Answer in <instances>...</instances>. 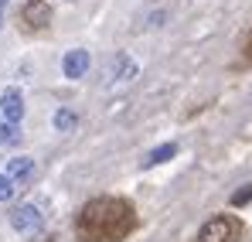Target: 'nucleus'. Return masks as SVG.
Instances as JSON below:
<instances>
[{
	"label": "nucleus",
	"instance_id": "f257e3e1",
	"mask_svg": "<svg viewBox=\"0 0 252 242\" xmlns=\"http://www.w3.org/2000/svg\"><path fill=\"white\" fill-rule=\"evenodd\" d=\"M140 229V215L129 198L120 195H102L79 208L72 232L79 242H126Z\"/></svg>",
	"mask_w": 252,
	"mask_h": 242
},
{
	"label": "nucleus",
	"instance_id": "0eeeda50",
	"mask_svg": "<svg viewBox=\"0 0 252 242\" xmlns=\"http://www.w3.org/2000/svg\"><path fill=\"white\" fill-rule=\"evenodd\" d=\"M7 177H10L14 184L31 181V177H34V161H31V157H14V161H7Z\"/></svg>",
	"mask_w": 252,
	"mask_h": 242
},
{
	"label": "nucleus",
	"instance_id": "dca6fc26",
	"mask_svg": "<svg viewBox=\"0 0 252 242\" xmlns=\"http://www.w3.org/2000/svg\"><path fill=\"white\" fill-rule=\"evenodd\" d=\"M3 3H7V0H0V7H3Z\"/></svg>",
	"mask_w": 252,
	"mask_h": 242
},
{
	"label": "nucleus",
	"instance_id": "1a4fd4ad",
	"mask_svg": "<svg viewBox=\"0 0 252 242\" xmlns=\"http://www.w3.org/2000/svg\"><path fill=\"white\" fill-rule=\"evenodd\" d=\"M79 126V116L72 113V109H58L55 113V130H62V133H72Z\"/></svg>",
	"mask_w": 252,
	"mask_h": 242
},
{
	"label": "nucleus",
	"instance_id": "7ed1b4c3",
	"mask_svg": "<svg viewBox=\"0 0 252 242\" xmlns=\"http://www.w3.org/2000/svg\"><path fill=\"white\" fill-rule=\"evenodd\" d=\"M21 21H24L31 31H44V28L51 24V7H48L44 0H28V3L21 7Z\"/></svg>",
	"mask_w": 252,
	"mask_h": 242
},
{
	"label": "nucleus",
	"instance_id": "423d86ee",
	"mask_svg": "<svg viewBox=\"0 0 252 242\" xmlns=\"http://www.w3.org/2000/svg\"><path fill=\"white\" fill-rule=\"evenodd\" d=\"M62 72H65V79H82L85 72H89V51L72 48L65 55V62H62Z\"/></svg>",
	"mask_w": 252,
	"mask_h": 242
},
{
	"label": "nucleus",
	"instance_id": "20e7f679",
	"mask_svg": "<svg viewBox=\"0 0 252 242\" xmlns=\"http://www.w3.org/2000/svg\"><path fill=\"white\" fill-rule=\"evenodd\" d=\"M10 225H14L17 232H38V229H41V211H38L34 205H17V208L10 211Z\"/></svg>",
	"mask_w": 252,
	"mask_h": 242
},
{
	"label": "nucleus",
	"instance_id": "9b49d317",
	"mask_svg": "<svg viewBox=\"0 0 252 242\" xmlns=\"http://www.w3.org/2000/svg\"><path fill=\"white\" fill-rule=\"evenodd\" d=\"M252 202V181H246V184H239V191L232 195V208H242V205Z\"/></svg>",
	"mask_w": 252,
	"mask_h": 242
},
{
	"label": "nucleus",
	"instance_id": "39448f33",
	"mask_svg": "<svg viewBox=\"0 0 252 242\" xmlns=\"http://www.w3.org/2000/svg\"><path fill=\"white\" fill-rule=\"evenodd\" d=\"M0 116L7 123H21L24 116V96H21V89H3V96H0Z\"/></svg>",
	"mask_w": 252,
	"mask_h": 242
},
{
	"label": "nucleus",
	"instance_id": "2eb2a0df",
	"mask_svg": "<svg viewBox=\"0 0 252 242\" xmlns=\"http://www.w3.org/2000/svg\"><path fill=\"white\" fill-rule=\"evenodd\" d=\"M0 24H3V14H0Z\"/></svg>",
	"mask_w": 252,
	"mask_h": 242
},
{
	"label": "nucleus",
	"instance_id": "f8f14e48",
	"mask_svg": "<svg viewBox=\"0 0 252 242\" xmlns=\"http://www.w3.org/2000/svg\"><path fill=\"white\" fill-rule=\"evenodd\" d=\"M17 140H21V130H17V126H14V123H0V143H17Z\"/></svg>",
	"mask_w": 252,
	"mask_h": 242
},
{
	"label": "nucleus",
	"instance_id": "ddd939ff",
	"mask_svg": "<svg viewBox=\"0 0 252 242\" xmlns=\"http://www.w3.org/2000/svg\"><path fill=\"white\" fill-rule=\"evenodd\" d=\"M14 191H17V184H14L7 174H0V202H10V198H14Z\"/></svg>",
	"mask_w": 252,
	"mask_h": 242
},
{
	"label": "nucleus",
	"instance_id": "6e6552de",
	"mask_svg": "<svg viewBox=\"0 0 252 242\" xmlns=\"http://www.w3.org/2000/svg\"><path fill=\"white\" fill-rule=\"evenodd\" d=\"M174 154H177V143H160V147H154V150L143 157V167H157V164L170 161Z\"/></svg>",
	"mask_w": 252,
	"mask_h": 242
},
{
	"label": "nucleus",
	"instance_id": "9d476101",
	"mask_svg": "<svg viewBox=\"0 0 252 242\" xmlns=\"http://www.w3.org/2000/svg\"><path fill=\"white\" fill-rule=\"evenodd\" d=\"M113 75H116V79H133V75H136V65H133L126 55H120V58L113 62Z\"/></svg>",
	"mask_w": 252,
	"mask_h": 242
},
{
	"label": "nucleus",
	"instance_id": "f03ea898",
	"mask_svg": "<svg viewBox=\"0 0 252 242\" xmlns=\"http://www.w3.org/2000/svg\"><path fill=\"white\" fill-rule=\"evenodd\" d=\"M246 239V222L235 211H218L205 218V225L198 229L194 242H242Z\"/></svg>",
	"mask_w": 252,
	"mask_h": 242
},
{
	"label": "nucleus",
	"instance_id": "4468645a",
	"mask_svg": "<svg viewBox=\"0 0 252 242\" xmlns=\"http://www.w3.org/2000/svg\"><path fill=\"white\" fill-rule=\"evenodd\" d=\"M242 65H252V31L242 38Z\"/></svg>",
	"mask_w": 252,
	"mask_h": 242
}]
</instances>
